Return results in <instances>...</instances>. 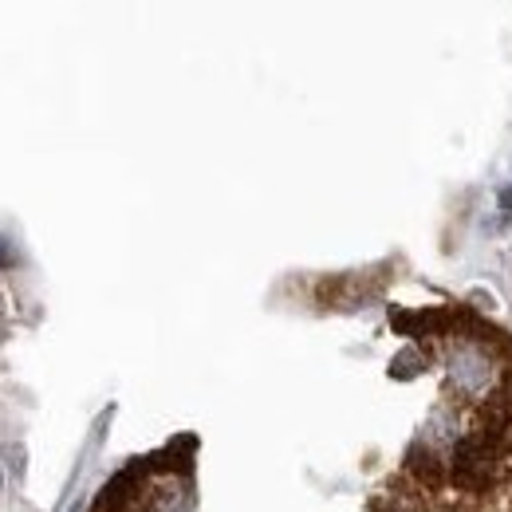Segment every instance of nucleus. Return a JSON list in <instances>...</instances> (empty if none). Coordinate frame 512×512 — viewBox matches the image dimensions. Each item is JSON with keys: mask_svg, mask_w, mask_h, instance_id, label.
Segmentation results:
<instances>
[{"mask_svg": "<svg viewBox=\"0 0 512 512\" xmlns=\"http://www.w3.org/2000/svg\"><path fill=\"white\" fill-rule=\"evenodd\" d=\"M497 359L489 347L481 343H461L453 347V359H449V379H453V390L461 398H485L493 386H497Z\"/></svg>", "mask_w": 512, "mask_h": 512, "instance_id": "obj_1", "label": "nucleus"}, {"mask_svg": "<svg viewBox=\"0 0 512 512\" xmlns=\"http://www.w3.org/2000/svg\"><path fill=\"white\" fill-rule=\"evenodd\" d=\"M422 367H426V359H422V351L418 347H402L398 355H394V363H390V379H418L422 375Z\"/></svg>", "mask_w": 512, "mask_h": 512, "instance_id": "obj_2", "label": "nucleus"}, {"mask_svg": "<svg viewBox=\"0 0 512 512\" xmlns=\"http://www.w3.org/2000/svg\"><path fill=\"white\" fill-rule=\"evenodd\" d=\"M4 457H8L12 473H16V477H24V469H28V461H24L28 453H24V446H20V442H8V446H4Z\"/></svg>", "mask_w": 512, "mask_h": 512, "instance_id": "obj_3", "label": "nucleus"}, {"mask_svg": "<svg viewBox=\"0 0 512 512\" xmlns=\"http://www.w3.org/2000/svg\"><path fill=\"white\" fill-rule=\"evenodd\" d=\"M16 256H12V249H8V241H0V268H8Z\"/></svg>", "mask_w": 512, "mask_h": 512, "instance_id": "obj_4", "label": "nucleus"}, {"mask_svg": "<svg viewBox=\"0 0 512 512\" xmlns=\"http://www.w3.org/2000/svg\"><path fill=\"white\" fill-rule=\"evenodd\" d=\"M501 213H505V217L512 213V186L509 190H501Z\"/></svg>", "mask_w": 512, "mask_h": 512, "instance_id": "obj_5", "label": "nucleus"}, {"mask_svg": "<svg viewBox=\"0 0 512 512\" xmlns=\"http://www.w3.org/2000/svg\"><path fill=\"white\" fill-rule=\"evenodd\" d=\"M473 300H477V304H481V308H493V304H497V300H489V296H485V292H473Z\"/></svg>", "mask_w": 512, "mask_h": 512, "instance_id": "obj_6", "label": "nucleus"}, {"mask_svg": "<svg viewBox=\"0 0 512 512\" xmlns=\"http://www.w3.org/2000/svg\"><path fill=\"white\" fill-rule=\"evenodd\" d=\"M0 485H4V477H0Z\"/></svg>", "mask_w": 512, "mask_h": 512, "instance_id": "obj_7", "label": "nucleus"}]
</instances>
